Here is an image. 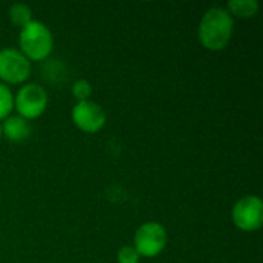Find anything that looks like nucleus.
<instances>
[{"instance_id":"obj_6","label":"nucleus","mask_w":263,"mask_h":263,"mask_svg":"<svg viewBox=\"0 0 263 263\" xmlns=\"http://www.w3.org/2000/svg\"><path fill=\"white\" fill-rule=\"evenodd\" d=\"M31 74V62L17 49L5 48L0 51V80L5 85H20Z\"/></svg>"},{"instance_id":"obj_11","label":"nucleus","mask_w":263,"mask_h":263,"mask_svg":"<svg viewBox=\"0 0 263 263\" xmlns=\"http://www.w3.org/2000/svg\"><path fill=\"white\" fill-rule=\"evenodd\" d=\"M12 109H14V96L11 89L0 82V120L9 117Z\"/></svg>"},{"instance_id":"obj_5","label":"nucleus","mask_w":263,"mask_h":263,"mask_svg":"<svg viewBox=\"0 0 263 263\" xmlns=\"http://www.w3.org/2000/svg\"><path fill=\"white\" fill-rule=\"evenodd\" d=\"M233 223L245 231L253 233L263 225V202L257 196H245L233 206Z\"/></svg>"},{"instance_id":"obj_9","label":"nucleus","mask_w":263,"mask_h":263,"mask_svg":"<svg viewBox=\"0 0 263 263\" xmlns=\"http://www.w3.org/2000/svg\"><path fill=\"white\" fill-rule=\"evenodd\" d=\"M231 17L236 15L239 18H251L259 11V2L257 0H230L225 8Z\"/></svg>"},{"instance_id":"obj_8","label":"nucleus","mask_w":263,"mask_h":263,"mask_svg":"<svg viewBox=\"0 0 263 263\" xmlns=\"http://www.w3.org/2000/svg\"><path fill=\"white\" fill-rule=\"evenodd\" d=\"M2 131L5 137H8L12 142H22L29 137L31 134V126L28 120H25L20 116H9L5 119L2 123Z\"/></svg>"},{"instance_id":"obj_13","label":"nucleus","mask_w":263,"mask_h":263,"mask_svg":"<svg viewBox=\"0 0 263 263\" xmlns=\"http://www.w3.org/2000/svg\"><path fill=\"white\" fill-rule=\"evenodd\" d=\"M117 262L119 263H139L140 256L134 250V247H122L117 253Z\"/></svg>"},{"instance_id":"obj_4","label":"nucleus","mask_w":263,"mask_h":263,"mask_svg":"<svg viewBox=\"0 0 263 263\" xmlns=\"http://www.w3.org/2000/svg\"><path fill=\"white\" fill-rule=\"evenodd\" d=\"M168 236L159 222L143 223L134 236V250L140 257H157L166 247Z\"/></svg>"},{"instance_id":"obj_7","label":"nucleus","mask_w":263,"mask_h":263,"mask_svg":"<svg viewBox=\"0 0 263 263\" xmlns=\"http://www.w3.org/2000/svg\"><path fill=\"white\" fill-rule=\"evenodd\" d=\"M71 117L74 125L86 134L99 133L106 123V114L103 108L92 100L77 102L72 106Z\"/></svg>"},{"instance_id":"obj_12","label":"nucleus","mask_w":263,"mask_h":263,"mask_svg":"<svg viewBox=\"0 0 263 263\" xmlns=\"http://www.w3.org/2000/svg\"><path fill=\"white\" fill-rule=\"evenodd\" d=\"M91 94H92V88L88 80L80 79L72 85V96H74V99H77V102L89 100Z\"/></svg>"},{"instance_id":"obj_14","label":"nucleus","mask_w":263,"mask_h":263,"mask_svg":"<svg viewBox=\"0 0 263 263\" xmlns=\"http://www.w3.org/2000/svg\"><path fill=\"white\" fill-rule=\"evenodd\" d=\"M3 136V131H2V123H0V137Z\"/></svg>"},{"instance_id":"obj_1","label":"nucleus","mask_w":263,"mask_h":263,"mask_svg":"<svg viewBox=\"0 0 263 263\" xmlns=\"http://www.w3.org/2000/svg\"><path fill=\"white\" fill-rule=\"evenodd\" d=\"M234 18L220 6L210 8L199 23V40L210 51H222L231 42Z\"/></svg>"},{"instance_id":"obj_3","label":"nucleus","mask_w":263,"mask_h":263,"mask_svg":"<svg viewBox=\"0 0 263 263\" xmlns=\"http://www.w3.org/2000/svg\"><path fill=\"white\" fill-rule=\"evenodd\" d=\"M48 106V94L45 88L37 83L23 85L15 97H14V108L17 116L23 117L25 120H34L40 117Z\"/></svg>"},{"instance_id":"obj_2","label":"nucleus","mask_w":263,"mask_h":263,"mask_svg":"<svg viewBox=\"0 0 263 263\" xmlns=\"http://www.w3.org/2000/svg\"><path fill=\"white\" fill-rule=\"evenodd\" d=\"M18 45L20 52L29 62H43L54 48V39L45 23L32 20L20 29Z\"/></svg>"},{"instance_id":"obj_10","label":"nucleus","mask_w":263,"mask_h":263,"mask_svg":"<svg viewBox=\"0 0 263 263\" xmlns=\"http://www.w3.org/2000/svg\"><path fill=\"white\" fill-rule=\"evenodd\" d=\"M9 20H11L12 25L18 26L22 29L29 22H32V11L25 3H14L9 8Z\"/></svg>"}]
</instances>
